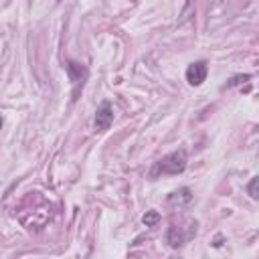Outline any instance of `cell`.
<instances>
[{
	"mask_svg": "<svg viewBox=\"0 0 259 259\" xmlns=\"http://www.w3.org/2000/svg\"><path fill=\"white\" fill-rule=\"evenodd\" d=\"M206 75H208V63L206 61H194L186 67V81L192 87L202 85L206 81Z\"/></svg>",
	"mask_w": 259,
	"mask_h": 259,
	"instance_id": "3957f363",
	"label": "cell"
},
{
	"mask_svg": "<svg viewBox=\"0 0 259 259\" xmlns=\"http://www.w3.org/2000/svg\"><path fill=\"white\" fill-rule=\"evenodd\" d=\"M113 123V107L109 101H101L97 111H95V119H93V125L97 132H105L109 130V125Z\"/></svg>",
	"mask_w": 259,
	"mask_h": 259,
	"instance_id": "277c9868",
	"label": "cell"
},
{
	"mask_svg": "<svg viewBox=\"0 0 259 259\" xmlns=\"http://www.w3.org/2000/svg\"><path fill=\"white\" fill-rule=\"evenodd\" d=\"M166 243H168L172 249H178V247L184 243V235H182L180 227H176V225H170V227H168V231H166Z\"/></svg>",
	"mask_w": 259,
	"mask_h": 259,
	"instance_id": "8992f818",
	"label": "cell"
},
{
	"mask_svg": "<svg viewBox=\"0 0 259 259\" xmlns=\"http://www.w3.org/2000/svg\"><path fill=\"white\" fill-rule=\"evenodd\" d=\"M257 184H259V178H257V176H253V178H251V182H249V186H247V192H249V196H251L253 200H257V198H259Z\"/></svg>",
	"mask_w": 259,
	"mask_h": 259,
	"instance_id": "9c48e42d",
	"label": "cell"
},
{
	"mask_svg": "<svg viewBox=\"0 0 259 259\" xmlns=\"http://www.w3.org/2000/svg\"><path fill=\"white\" fill-rule=\"evenodd\" d=\"M251 79V75L249 73H245V75H235V77H231L225 85H223V89H231V87H237V85H243V83H247Z\"/></svg>",
	"mask_w": 259,
	"mask_h": 259,
	"instance_id": "52a82bcc",
	"label": "cell"
},
{
	"mask_svg": "<svg viewBox=\"0 0 259 259\" xmlns=\"http://www.w3.org/2000/svg\"><path fill=\"white\" fill-rule=\"evenodd\" d=\"M192 200V192H190V188H180V190H176V192H172L170 196H168V204H176V206H182V204H188Z\"/></svg>",
	"mask_w": 259,
	"mask_h": 259,
	"instance_id": "5b68a950",
	"label": "cell"
},
{
	"mask_svg": "<svg viewBox=\"0 0 259 259\" xmlns=\"http://www.w3.org/2000/svg\"><path fill=\"white\" fill-rule=\"evenodd\" d=\"M186 164H188V156L184 150H176V152H170L166 154L162 160H158L150 172L152 178H156L158 174H182L186 170Z\"/></svg>",
	"mask_w": 259,
	"mask_h": 259,
	"instance_id": "6da1fadb",
	"label": "cell"
},
{
	"mask_svg": "<svg viewBox=\"0 0 259 259\" xmlns=\"http://www.w3.org/2000/svg\"><path fill=\"white\" fill-rule=\"evenodd\" d=\"M67 73H69V79H71V85H73V101H77L79 99V93H81V89H83V85H85V81H87V77H89V71H87V67L85 65H81V63H77V61H67Z\"/></svg>",
	"mask_w": 259,
	"mask_h": 259,
	"instance_id": "7a4b0ae2",
	"label": "cell"
},
{
	"mask_svg": "<svg viewBox=\"0 0 259 259\" xmlns=\"http://www.w3.org/2000/svg\"><path fill=\"white\" fill-rule=\"evenodd\" d=\"M142 221H144L146 227H154V225L160 221V212H158V210H148V212L142 217Z\"/></svg>",
	"mask_w": 259,
	"mask_h": 259,
	"instance_id": "ba28073f",
	"label": "cell"
},
{
	"mask_svg": "<svg viewBox=\"0 0 259 259\" xmlns=\"http://www.w3.org/2000/svg\"><path fill=\"white\" fill-rule=\"evenodd\" d=\"M0 130H2V115H0Z\"/></svg>",
	"mask_w": 259,
	"mask_h": 259,
	"instance_id": "30bf717a",
	"label": "cell"
}]
</instances>
